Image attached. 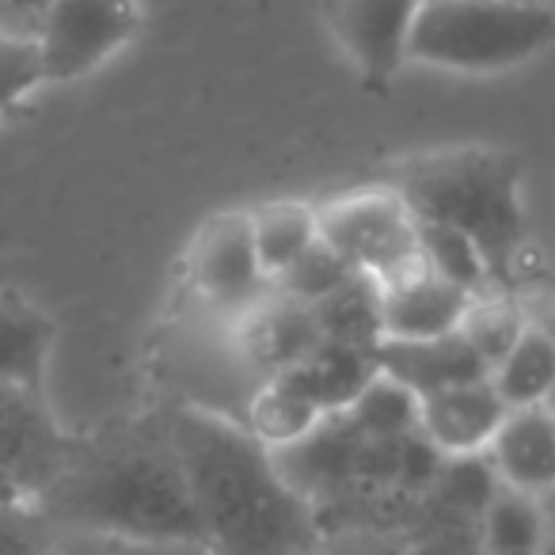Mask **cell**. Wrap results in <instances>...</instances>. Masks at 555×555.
Masks as SVG:
<instances>
[{
  "label": "cell",
  "mask_w": 555,
  "mask_h": 555,
  "mask_svg": "<svg viewBox=\"0 0 555 555\" xmlns=\"http://www.w3.org/2000/svg\"><path fill=\"white\" fill-rule=\"evenodd\" d=\"M537 509H540V517H544L547 537H555V483L537 494Z\"/></svg>",
  "instance_id": "obj_29"
},
{
  "label": "cell",
  "mask_w": 555,
  "mask_h": 555,
  "mask_svg": "<svg viewBox=\"0 0 555 555\" xmlns=\"http://www.w3.org/2000/svg\"><path fill=\"white\" fill-rule=\"evenodd\" d=\"M483 461L502 487L537 499L555 483V415L547 408L506 411Z\"/></svg>",
  "instance_id": "obj_13"
},
{
  "label": "cell",
  "mask_w": 555,
  "mask_h": 555,
  "mask_svg": "<svg viewBox=\"0 0 555 555\" xmlns=\"http://www.w3.org/2000/svg\"><path fill=\"white\" fill-rule=\"evenodd\" d=\"M138 0H54L42 20L39 47L42 80L69 85L118 54L138 35Z\"/></svg>",
  "instance_id": "obj_7"
},
{
  "label": "cell",
  "mask_w": 555,
  "mask_h": 555,
  "mask_svg": "<svg viewBox=\"0 0 555 555\" xmlns=\"http://www.w3.org/2000/svg\"><path fill=\"white\" fill-rule=\"evenodd\" d=\"M251 221V240L259 267L267 274V282H274L282 270H289L312 244L320 240L317 229V206L301 198H274L262 206L247 209Z\"/></svg>",
  "instance_id": "obj_17"
},
{
  "label": "cell",
  "mask_w": 555,
  "mask_h": 555,
  "mask_svg": "<svg viewBox=\"0 0 555 555\" xmlns=\"http://www.w3.org/2000/svg\"><path fill=\"white\" fill-rule=\"evenodd\" d=\"M491 385L499 400L514 408H544L547 392L555 385V343L544 339L540 332H525L509 347V354L499 365H491Z\"/></svg>",
  "instance_id": "obj_19"
},
{
  "label": "cell",
  "mask_w": 555,
  "mask_h": 555,
  "mask_svg": "<svg viewBox=\"0 0 555 555\" xmlns=\"http://www.w3.org/2000/svg\"><path fill=\"white\" fill-rule=\"evenodd\" d=\"M377 183L392 186L418 221L446 224L476 244L494 289H525L529 214L521 202L525 160L499 145L418 149L380 164Z\"/></svg>",
  "instance_id": "obj_3"
},
{
  "label": "cell",
  "mask_w": 555,
  "mask_h": 555,
  "mask_svg": "<svg viewBox=\"0 0 555 555\" xmlns=\"http://www.w3.org/2000/svg\"><path fill=\"white\" fill-rule=\"evenodd\" d=\"M517 301L532 332L555 343V282H529L525 289H517Z\"/></svg>",
  "instance_id": "obj_28"
},
{
  "label": "cell",
  "mask_w": 555,
  "mask_h": 555,
  "mask_svg": "<svg viewBox=\"0 0 555 555\" xmlns=\"http://www.w3.org/2000/svg\"><path fill=\"white\" fill-rule=\"evenodd\" d=\"M544 408H547V411H552V415H555V385H552V392H547V400H544Z\"/></svg>",
  "instance_id": "obj_33"
},
{
  "label": "cell",
  "mask_w": 555,
  "mask_h": 555,
  "mask_svg": "<svg viewBox=\"0 0 555 555\" xmlns=\"http://www.w3.org/2000/svg\"><path fill=\"white\" fill-rule=\"evenodd\" d=\"M73 434L42 388L0 380V476L39 502L69 461Z\"/></svg>",
  "instance_id": "obj_8"
},
{
  "label": "cell",
  "mask_w": 555,
  "mask_h": 555,
  "mask_svg": "<svg viewBox=\"0 0 555 555\" xmlns=\"http://www.w3.org/2000/svg\"><path fill=\"white\" fill-rule=\"evenodd\" d=\"M168 408L171 441L209 555H312L324 544L317 509L286 479L274 449L244 423Z\"/></svg>",
  "instance_id": "obj_2"
},
{
  "label": "cell",
  "mask_w": 555,
  "mask_h": 555,
  "mask_svg": "<svg viewBox=\"0 0 555 555\" xmlns=\"http://www.w3.org/2000/svg\"><path fill=\"white\" fill-rule=\"evenodd\" d=\"M168 555H209V552L198 544V540H179V544H171Z\"/></svg>",
  "instance_id": "obj_31"
},
{
  "label": "cell",
  "mask_w": 555,
  "mask_h": 555,
  "mask_svg": "<svg viewBox=\"0 0 555 555\" xmlns=\"http://www.w3.org/2000/svg\"><path fill=\"white\" fill-rule=\"evenodd\" d=\"M54 339L57 327L47 312L12 294H0V380L47 392V365L54 354Z\"/></svg>",
  "instance_id": "obj_16"
},
{
  "label": "cell",
  "mask_w": 555,
  "mask_h": 555,
  "mask_svg": "<svg viewBox=\"0 0 555 555\" xmlns=\"http://www.w3.org/2000/svg\"><path fill=\"white\" fill-rule=\"evenodd\" d=\"M317 229L320 240L377 289L426 270V259L418 251V217L392 186L377 179L370 186H354L320 202Z\"/></svg>",
  "instance_id": "obj_5"
},
{
  "label": "cell",
  "mask_w": 555,
  "mask_h": 555,
  "mask_svg": "<svg viewBox=\"0 0 555 555\" xmlns=\"http://www.w3.org/2000/svg\"><path fill=\"white\" fill-rule=\"evenodd\" d=\"M50 547H54V525L31 502L0 509V555H50Z\"/></svg>",
  "instance_id": "obj_25"
},
{
  "label": "cell",
  "mask_w": 555,
  "mask_h": 555,
  "mask_svg": "<svg viewBox=\"0 0 555 555\" xmlns=\"http://www.w3.org/2000/svg\"><path fill=\"white\" fill-rule=\"evenodd\" d=\"M555 47V0H423L408 62L494 77Z\"/></svg>",
  "instance_id": "obj_4"
},
{
  "label": "cell",
  "mask_w": 555,
  "mask_h": 555,
  "mask_svg": "<svg viewBox=\"0 0 555 555\" xmlns=\"http://www.w3.org/2000/svg\"><path fill=\"white\" fill-rule=\"evenodd\" d=\"M525 332H529V320H525V309L514 289H487V294H476L461 320V339L476 350L487 370L499 365Z\"/></svg>",
  "instance_id": "obj_20"
},
{
  "label": "cell",
  "mask_w": 555,
  "mask_h": 555,
  "mask_svg": "<svg viewBox=\"0 0 555 555\" xmlns=\"http://www.w3.org/2000/svg\"><path fill=\"white\" fill-rule=\"evenodd\" d=\"M54 529H92L179 544L198 540L168 408H138L73 434L69 461L39 502Z\"/></svg>",
  "instance_id": "obj_1"
},
{
  "label": "cell",
  "mask_w": 555,
  "mask_h": 555,
  "mask_svg": "<svg viewBox=\"0 0 555 555\" xmlns=\"http://www.w3.org/2000/svg\"><path fill=\"white\" fill-rule=\"evenodd\" d=\"M537 555H555V537H547V540H544V547H540Z\"/></svg>",
  "instance_id": "obj_32"
},
{
  "label": "cell",
  "mask_w": 555,
  "mask_h": 555,
  "mask_svg": "<svg viewBox=\"0 0 555 555\" xmlns=\"http://www.w3.org/2000/svg\"><path fill=\"white\" fill-rule=\"evenodd\" d=\"M324 343H343V347L377 350L380 343V312H377V286L370 278H350L339 294L312 305Z\"/></svg>",
  "instance_id": "obj_21"
},
{
  "label": "cell",
  "mask_w": 555,
  "mask_h": 555,
  "mask_svg": "<svg viewBox=\"0 0 555 555\" xmlns=\"http://www.w3.org/2000/svg\"><path fill=\"white\" fill-rule=\"evenodd\" d=\"M373 358H377V373H385L396 385H403L415 400L438 392V388L483 380L491 373L479 362L476 350L461 339V332L441 335V339H418V343L380 339Z\"/></svg>",
  "instance_id": "obj_14"
},
{
  "label": "cell",
  "mask_w": 555,
  "mask_h": 555,
  "mask_svg": "<svg viewBox=\"0 0 555 555\" xmlns=\"http://www.w3.org/2000/svg\"><path fill=\"white\" fill-rule=\"evenodd\" d=\"M472 305V294L446 278H438L430 267L403 278L396 286L377 289L380 312V339L392 343H418L441 339V335L461 332V320Z\"/></svg>",
  "instance_id": "obj_12"
},
{
  "label": "cell",
  "mask_w": 555,
  "mask_h": 555,
  "mask_svg": "<svg viewBox=\"0 0 555 555\" xmlns=\"http://www.w3.org/2000/svg\"><path fill=\"white\" fill-rule=\"evenodd\" d=\"M171 544L156 540L118 537V532H92V529H54L50 555H168Z\"/></svg>",
  "instance_id": "obj_26"
},
{
  "label": "cell",
  "mask_w": 555,
  "mask_h": 555,
  "mask_svg": "<svg viewBox=\"0 0 555 555\" xmlns=\"http://www.w3.org/2000/svg\"><path fill=\"white\" fill-rule=\"evenodd\" d=\"M350 278H358L354 270H350L347 262H343L339 255L324 244V240H317V244H312L309 251L294 262V267L282 270V274L270 282V289L282 294V297H289V301L320 305L332 294H339Z\"/></svg>",
  "instance_id": "obj_23"
},
{
  "label": "cell",
  "mask_w": 555,
  "mask_h": 555,
  "mask_svg": "<svg viewBox=\"0 0 555 555\" xmlns=\"http://www.w3.org/2000/svg\"><path fill=\"white\" fill-rule=\"evenodd\" d=\"M506 411L509 408L499 400L491 377L438 388L430 396H418V434L441 461L483 456Z\"/></svg>",
  "instance_id": "obj_11"
},
{
  "label": "cell",
  "mask_w": 555,
  "mask_h": 555,
  "mask_svg": "<svg viewBox=\"0 0 555 555\" xmlns=\"http://www.w3.org/2000/svg\"><path fill=\"white\" fill-rule=\"evenodd\" d=\"M20 502H27L24 491H20V487L12 483L9 476H0V509H4V506H20Z\"/></svg>",
  "instance_id": "obj_30"
},
{
  "label": "cell",
  "mask_w": 555,
  "mask_h": 555,
  "mask_svg": "<svg viewBox=\"0 0 555 555\" xmlns=\"http://www.w3.org/2000/svg\"><path fill=\"white\" fill-rule=\"evenodd\" d=\"M50 4H54V0H0V31L35 42Z\"/></svg>",
  "instance_id": "obj_27"
},
{
  "label": "cell",
  "mask_w": 555,
  "mask_h": 555,
  "mask_svg": "<svg viewBox=\"0 0 555 555\" xmlns=\"http://www.w3.org/2000/svg\"><path fill=\"white\" fill-rule=\"evenodd\" d=\"M423 0H324V24L365 88H388L408 62V39Z\"/></svg>",
  "instance_id": "obj_9"
},
{
  "label": "cell",
  "mask_w": 555,
  "mask_h": 555,
  "mask_svg": "<svg viewBox=\"0 0 555 555\" xmlns=\"http://www.w3.org/2000/svg\"><path fill=\"white\" fill-rule=\"evenodd\" d=\"M224 332H229V347L236 350V358L255 380L297 370L324 343L312 305L289 301L274 289L232 320H224Z\"/></svg>",
  "instance_id": "obj_10"
},
{
  "label": "cell",
  "mask_w": 555,
  "mask_h": 555,
  "mask_svg": "<svg viewBox=\"0 0 555 555\" xmlns=\"http://www.w3.org/2000/svg\"><path fill=\"white\" fill-rule=\"evenodd\" d=\"M270 294L259 267L247 209H221L206 217L183 255V297L214 320H232Z\"/></svg>",
  "instance_id": "obj_6"
},
{
  "label": "cell",
  "mask_w": 555,
  "mask_h": 555,
  "mask_svg": "<svg viewBox=\"0 0 555 555\" xmlns=\"http://www.w3.org/2000/svg\"><path fill=\"white\" fill-rule=\"evenodd\" d=\"M39 85H47L42 80L39 47L31 39H16V35L0 31V115L16 107Z\"/></svg>",
  "instance_id": "obj_24"
},
{
  "label": "cell",
  "mask_w": 555,
  "mask_h": 555,
  "mask_svg": "<svg viewBox=\"0 0 555 555\" xmlns=\"http://www.w3.org/2000/svg\"><path fill=\"white\" fill-rule=\"evenodd\" d=\"M373 377H377L373 350L343 347V343H320L297 370L282 373V380H289L324 418L350 408Z\"/></svg>",
  "instance_id": "obj_15"
},
{
  "label": "cell",
  "mask_w": 555,
  "mask_h": 555,
  "mask_svg": "<svg viewBox=\"0 0 555 555\" xmlns=\"http://www.w3.org/2000/svg\"><path fill=\"white\" fill-rule=\"evenodd\" d=\"M547 540L537 499L494 483L476 517V555H537Z\"/></svg>",
  "instance_id": "obj_18"
},
{
  "label": "cell",
  "mask_w": 555,
  "mask_h": 555,
  "mask_svg": "<svg viewBox=\"0 0 555 555\" xmlns=\"http://www.w3.org/2000/svg\"><path fill=\"white\" fill-rule=\"evenodd\" d=\"M418 251H423L426 267H430L434 274L453 282V286L468 289L472 297L494 289L483 255H479L476 244L464 240L461 232L446 229V224H434V221H418Z\"/></svg>",
  "instance_id": "obj_22"
}]
</instances>
